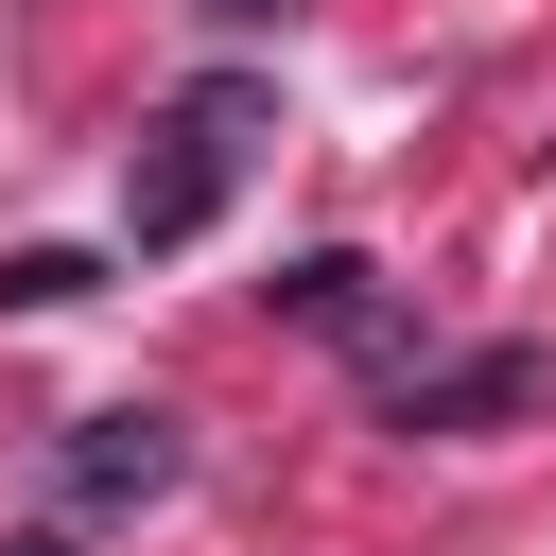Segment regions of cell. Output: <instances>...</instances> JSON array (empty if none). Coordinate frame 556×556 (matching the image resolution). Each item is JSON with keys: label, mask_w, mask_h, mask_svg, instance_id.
<instances>
[{"label": "cell", "mask_w": 556, "mask_h": 556, "mask_svg": "<svg viewBox=\"0 0 556 556\" xmlns=\"http://www.w3.org/2000/svg\"><path fill=\"white\" fill-rule=\"evenodd\" d=\"M261 139H278V87H261V70H191V87L139 122V156H122V243L226 226V191L261 174Z\"/></svg>", "instance_id": "1"}, {"label": "cell", "mask_w": 556, "mask_h": 556, "mask_svg": "<svg viewBox=\"0 0 556 556\" xmlns=\"http://www.w3.org/2000/svg\"><path fill=\"white\" fill-rule=\"evenodd\" d=\"M261 313H278V330H313V348H382V365L417 348V313L382 295V261H365V243H313V261H278V278H261Z\"/></svg>", "instance_id": "2"}, {"label": "cell", "mask_w": 556, "mask_h": 556, "mask_svg": "<svg viewBox=\"0 0 556 556\" xmlns=\"http://www.w3.org/2000/svg\"><path fill=\"white\" fill-rule=\"evenodd\" d=\"M400 434H504L539 400V348H400Z\"/></svg>", "instance_id": "3"}, {"label": "cell", "mask_w": 556, "mask_h": 556, "mask_svg": "<svg viewBox=\"0 0 556 556\" xmlns=\"http://www.w3.org/2000/svg\"><path fill=\"white\" fill-rule=\"evenodd\" d=\"M174 469H191V434H174L156 400H139V417H87V434L52 452V486H70V504H156Z\"/></svg>", "instance_id": "4"}, {"label": "cell", "mask_w": 556, "mask_h": 556, "mask_svg": "<svg viewBox=\"0 0 556 556\" xmlns=\"http://www.w3.org/2000/svg\"><path fill=\"white\" fill-rule=\"evenodd\" d=\"M87 278H104V261H87V243H17V261H0V313H70V295H87Z\"/></svg>", "instance_id": "5"}, {"label": "cell", "mask_w": 556, "mask_h": 556, "mask_svg": "<svg viewBox=\"0 0 556 556\" xmlns=\"http://www.w3.org/2000/svg\"><path fill=\"white\" fill-rule=\"evenodd\" d=\"M191 17H226V35H261V17H278V0H191Z\"/></svg>", "instance_id": "6"}, {"label": "cell", "mask_w": 556, "mask_h": 556, "mask_svg": "<svg viewBox=\"0 0 556 556\" xmlns=\"http://www.w3.org/2000/svg\"><path fill=\"white\" fill-rule=\"evenodd\" d=\"M0 556H70V539H0Z\"/></svg>", "instance_id": "7"}]
</instances>
